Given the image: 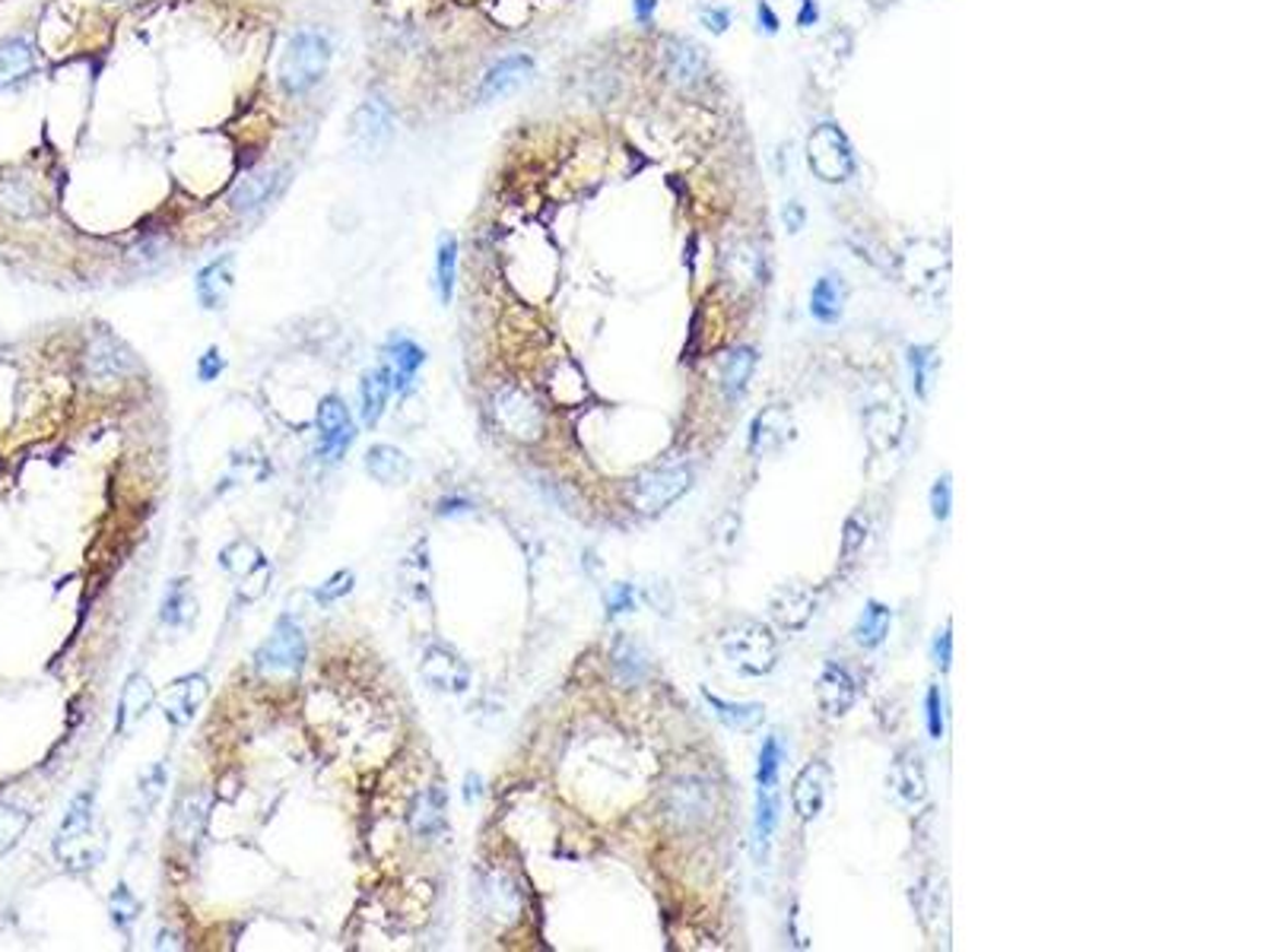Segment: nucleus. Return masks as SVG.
<instances>
[{"mask_svg":"<svg viewBox=\"0 0 1270 952\" xmlns=\"http://www.w3.org/2000/svg\"><path fill=\"white\" fill-rule=\"evenodd\" d=\"M55 854L73 873L93 870L105 857V832L96 825V797L90 790L70 800L64 822L55 835Z\"/></svg>","mask_w":1270,"mask_h":952,"instance_id":"f257e3e1","label":"nucleus"},{"mask_svg":"<svg viewBox=\"0 0 1270 952\" xmlns=\"http://www.w3.org/2000/svg\"><path fill=\"white\" fill-rule=\"evenodd\" d=\"M861 426H865L870 451L890 455L903 442L905 426H908V407H905L903 395L886 381H873L865 391Z\"/></svg>","mask_w":1270,"mask_h":952,"instance_id":"f03ea898","label":"nucleus"},{"mask_svg":"<svg viewBox=\"0 0 1270 952\" xmlns=\"http://www.w3.org/2000/svg\"><path fill=\"white\" fill-rule=\"evenodd\" d=\"M331 64V42L315 30H302L290 38L280 67H277V77H280V86L290 93V96H299L308 93Z\"/></svg>","mask_w":1270,"mask_h":952,"instance_id":"7ed1b4c3","label":"nucleus"},{"mask_svg":"<svg viewBox=\"0 0 1270 952\" xmlns=\"http://www.w3.org/2000/svg\"><path fill=\"white\" fill-rule=\"evenodd\" d=\"M721 651L746 677H769L778 667V638L766 623L743 620L721 632Z\"/></svg>","mask_w":1270,"mask_h":952,"instance_id":"20e7f679","label":"nucleus"},{"mask_svg":"<svg viewBox=\"0 0 1270 952\" xmlns=\"http://www.w3.org/2000/svg\"><path fill=\"white\" fill-rule=\"evenodd\" d=\"M693 490V470L690 467H661L651 473H642L630 486V502L642 515H661L677 498Z\"/></svg>","mask_w":1270,"mask_h":952,"instance_id":"39448f33","label":"nucleus"},{"mask_svg":"<svg viewBox=\"0 0 1270 952\" xmlns=\"http://www.w3.org/2000/svg\"><path fill=\"white\" fill-rule=\"evenodd\" d=\"M308 655V645H305V635H302V625L290 616H280L273 623L270 638L258 648L255 655V667L264 673V677H293L299 673L302 663Z\"/></svg>","mask_w":1270,"mask_h":952,"instance_id":"423d86ee","label":"nucleus"},{"mask_svg":"<svg viewBox=\"0 0 1270 952\" xmlns=\"http://www.w3.org/2000/svg\"><path fill=\"white\" fill-rule=\"evenodd\" d=\"M83 365H86L90 385H96V388H115V385H121V381L134 372L137 360L134 353H131L118 337H111L108 330H99V333L90 340V350H86V356H83Z\"/></svg>","mask_w":1270,"mask_h":952,"instance_id":"0eeeda50","label":"nucleus"},{"mask_svg":"<svg viewBox=\"0 0 1270 952\" xmlns=\"http://www.w3.org/2000/svg\"><path fill=\"white\" fill-rule=\"evenodd\" d=\"M493 413L502 432L518 442H537L543 435V410L521 388H511V385L499 388L493 397Z\"/></svg>","mask_w":1270,"mask_h":952,"instance_id":"6e6552de","label":"nucleus"},{"mask_svg":"<svg viewBox=\"0 0 1270 952\" xmlns=\"http://www.w3.org/2000/svg\"><path fill=\"white\" fill-rule=\"evenodd\" d=\"M220 565L238 581L235 588H238V597H242V600H258L261 593L268 591L270 578H273V568H270V562L264 559V553H261L255 543H248V540H235V543H230V546L220 553Z\"/></svg>","mask_w":1270,"mask_h":952,"instance_id":"1a4fd4ad","label":"nucleus"},{"mask_svg":"<svg viewBox=\"0 0 1270 952\" xmlns=\"http://www.w3.org/2000/svg\"><path fill=\"white\" fill-rule=\"evenodd\" d=\"M807 150H810V153H807L810 168H813L823 181L836 185V181L851 178V172H855V156H851V146H848V140H845V133L838 131L836 125H820L816 131L810 133V146H807Z\"/></svg>","mask_w":1270,"mask_h":952,"instance_id":"9d476101","label":"nucleus"},{"mask_svg":"<svg viewBox=\"0 0 1270 952\" xmlns=\"http://www.w3.org/2000/svg\"><path fill=\"white\" fill-rule=\"evenodd\" d=\"M391 133H395V121H391V108L385 105V99L372 96V99H366L356 111H353L350 140H353V146H356L363 156L381 153V150L391 143Z\"/></svg>","mask_w":1270,"mask_h":952,"instance_id":"9b49d317","label":"nucleus"},{"mask_svg":"<svg viewBox=\"0 0 1270 952\" xmlns=\"http://www.w3.org/2000/svg\"><path fill=\"white\" fill-rule=\"evenodd\" d=\"M356 438L353 416L340 397H325L318 407V455L337 460Z\"/></svg>","mask_w":1270,"mask_h":952,"instance_id":"f8f14e48","label":"nucleus"},{"mask_svg":"<svg viewBox=\"0 0 1270 952\" xmlns=\"http://www.w3.org/2000/svg\"><path fill=\"white\" fill-rule=\"evenodd\" d=\"M665 810H668V820L680 828H696L712 816V794L708 785L699 778H683L668 790V800H665Z\"/></svg>","mask_w":1270,"mask_h":952,"instance_id":"ddd939ff","label":"nucleus"},{"mask_svg":"<svg viewBox=\"0 0 1270 952\" xmlns=\"http://www.w3.org/2000/svg\"><path fill=\"white\" fill-rule=\"evenodd\" d=\"M890 790L905 810H918L928 803V772L918 750H899L890 765Z\"/></svg>","mask_w":1270,"mask_h":952,"instance_id":"4468645a","label":"nucleus"},{"mask_svg":"<svg viewBox=\"0 0 1270 952\" xmlns=\"http://www.w3.org/2000/svg\"><path fill=\"white\" fill-rule=\"evenodd\" d=\"M903 277L915 293H937L946 280L943 251L928 242H915L903 255Z\"/></svg>","mask_w":1270,"mask_h":952,"instance_id":"2eb2a0df","label":"nucleus"},{"mask_svg":"<svg viewBox=\"0 0 1270 952\" xmlns=\"http://www.w3.org/2000/svg\"><path fill=\"white\" fill-rule=\"evenodd\" d=\"M826 794H830V765L826 762H807L795 785H791V807L798 813V820L813 822L823 807H826Z\"/></svg>","mask_w":1270,"mask_h":952,"instance_id":"dca6fc26","label":"nucleus"},{"mask_svg":"<svg viewBox=\"0 0 1270 952\" xmlns=\"http://www.w3.org/2000/svg\"><path fill=\"white\" fill-rule=\"evenodd\" d=\"M816 702H820V708H823V715L830 718V721H836V718H845L851 708H855V702H858V683H855V677L842 667V663H826L823 667V673H820V683H816Z\"/></svg>","mask_w":1270,"mask_h":952,"instance_id":"f3484780","label":"nucleus"},{"mask_svg":"<svg viewBox=\"0 0 1270 952\" xmlns=\"http://www.w3.org/2000/svg\"><path fill=\"white\" fill-rule=\"evenodd\" d=\"M420 677L438 692H465L470 686V670L451 648L433 645L420 660Z\"/></svg>","mask_w":1270,"mask_h":952,"instance_id":"a211bd4d","label":"nucleus"},{"mask_svg":"<svg viewBox=\"0 0 1270 952\" xmlns=\"http://www.w3.org/2000/svg\"><path fill=\"white\" fill-rule=\"evenodd\" d=\"M791 432H795V423H791L788 407H778V403L766 407L750 426V451L756 458H772L791 442Z\"/></svg>","mask_w":1270,"mask_h":952,"instance_id":"6ab92c4d","label":"nucleus"},{"mask_svg":"<svg viewBox=\"0 0 1270 952\" xmlns=\"http://www.w3.org/2000/svg\"><path fill=\"white\" fill-rule=\"evenodd\" d=\"M534 77V61L528 55H511V58H502L499 64H493L486 70L480 90H477V99L493 102L511 96L515 90H521L528 80Z\"/></svg>","mask_w":1270,"mask_h":952,"instance_id":"aec40b11","label":"nucleus"},{"mask_svg":"<svg viewBox=\"0 0 1270 952\" xmlns=\"http://www.w3.org/2000/svg\"><path fill=\"white\" fill-rule=\"evenodd\" d=\"M210 695V683L201 673H188L181 680H175L168 686L166 698H163V712H166V721L175 727H185V724L195 721V715L201 712V705Z\"/></svg>","mask_w":1270,"mask_h":952,"instance_id":"412c9836","label":"nucleus"},{"mask_svg":"<svg viewBox=\"0 0 1270 952\" xmlns=\"http://www.w3.org/2000/svg\"><path fill=\"white\" fill-rule=\"evenodd\" d=\"M423 362H426V350L416 346L410 337H391L388 346L381 350V365H385V372L391 378V388L398 395H403L413 385V378L423 368Z\"/></svg>","mask_w":1270,"mask_h":952,"instance_id":"4be33fe9","label":"nucleus"},{"mask_svg":"<svg viewBox=\"0 0 1270 952\" xmlns=\"http://www.w3.org/2000/svg\"><path fill=\"white\" fill-rule=\"evenodd\" d=\"M280 188H283V172H270V168H264V172H251V175H245V178L233 188L230 207H233L238 216H251V213L264 210Z\"/></svg>","mask_w":1270,"mask_h":952,"instance_id":"5701e85b","label":"nucleus"},{"mask_svg":"<svg viewBox=\"0 0 1270 952\" xmlns=\"http://www.w3.org/2000/svg\"><path fill=\"white\" fill-rule=\"evenodd\" d=\"M233 286H235V258L233 255H223V258H216V261L207 263L201 273H198V283H195L198 298H201V305L207 308V312H220V308H226V302H230V296H233Z\"/></svg>","mask_w":1270,"mask_h":952,"instance_id":"b1692460","label":"nucleus"},{"mask_svg":"<svg viewBox=\"0 0 1270 952\" xmlns=\"http://www.w3.org/2000/svg\"><path fill=\"white\" fill-rule=\"evenodd\" d=\"M813 610H816L813 593L803 591L798 585L778 588L769 600L772 620L781 625L785 632H801V628H807V623L813 620Z\"/></svg>","mask_w":1270,"mask_h":952,"instance_id":"393cba45","label":"nucleus"},{"mask_svg":"<svg viewBox=\"0 0 1270 952\" xmlns=\"http://www.w3.org/2000/svg\"><path fill=\"white\" fill-rule=\"evenodd\" d=\"M665 64H668V77L677 86H699L708 73V61L705 55L693 45V42H683V38H670L668 48H665Z\"/></svg>","mask_w":1270,"mask_h":952,"instance_id":"a878e982","label":"nucleus"},{"mask_svg":"<svg viewBox=\"0 0 1270 952\" xmlns=\"http://www.w3.org/2000/svg\"><path fill=\"white\" fill-rule=\"evenodd\" d=\"M207 813H210V797L203 790H185L178 800H175V810H172V835L181 842V845H195L203 835V825H207Z\"/></svg>","mask_w":1270,"mask_h":952,"instance_id":"bb28decb","label":"nucleus"},{"mask_svg":"<svg viewBox=\"0 0 1270 952\" xmlns=\"http://www.w3.org/2000/svg\"><path fill=\"white\" fill-rule=\"evenodd\" d=\"M721 270H725V280L734 286L737 293H750V290H756L763 283V258H760L756 245H750V242L731 245L725 261H721Z\"/></svg>","mask_w":1270,"mask_h":952,"instance_id":"cd10ccee","label":"nucleus"},{"mask_svg":"<svg viewBox=\"0 0 1270 952\" xmlns=\"http://www.w3.org/2000/svg\"><path fill=\"white\" fill-rule=\"evenodd\" d=\"M153 702H156V692L150 686V680H146L143 673L128 677V683H125V690H121V698H118L115 730H118V733H128V730L153 708Z\"/></svg>","mask_w":1270,"mask_h":952,"instance_id":"c85d7f7f","label":"nucleus"},{"mask_svg":"<svg viewBox=\"0 0 1270 952\" xmlns=\"http://www.w3.org/2000/svg\"><path fill=\"white\" fill-rule=\"evenodd\" d=\"M366 470L378 480V483L398 486V483H407V480H410L413 463H410V458L403 455L401 448H395V445H372L366 451Z\"/></svg>","mask_w":1270,"mask_h":952,"instance_id":"c756f323","label":"nucleus"},{"mask_svg":"<svg viewBox=\"0 0 1270 952\" xmlns=\"http://www.w3.org/2000/svg\"><path fill=\"white\" fill-rule=\"evenodd\" d=\"M445 807H448V800H445V790L442 788L423 790V794L416 797V803H413V813H410V825H413V832H416V835H423V838H435V835H442V832H445V825H448Z\"/></svg>","mask_w":1270,"mask_h":952,"instance_id":"7c9ffc66","label":"nucleus"},{"mask_svg":"<svg viewBox=\"0 0 1270 952\" xmlns=\"http://www.w3.org/2000/svg\"><path fill=\"white\" fill-rule=\"evenodd\" d=\"M753 368H756V350L753 346H737V350H731L725 356V362H721V391H725L728 400H737L746 391V385L753 378Z\"/></svg>","mask_w":1270,"mask_h":952,"instance_id":"2f4dec72","label":"nucleus"},{"mask_svg":"<svg viewBox=\"0 0 1270 952\" xmlns=\"http://www.w3.org/2000/svg\"><path fill=\"white\" fill-rule=\"evenodd\" d=\"M890 623H893V610L886 607V603H880V600H868V607H865V613H861V620L855 623V645L858 648H880L883 642H886V635H890Z\"/></svg>","mask_w":1270,"mask_h":952,"instance_id":"473e14b6","label":"nucleus"},{"mask_svg":"<svg viewBox=\"0 0 1270 952\" xmlns=\"http://www.w3.org/2000/svg\"><path fill=\"white\" fill-rule=\"evenodd\" d=\"M391 391H395V388H391V378H388L385 365H375V368H368L366 375H363L360 400H363V423H366V426H375V423L381 420L385 403H388V395H391Z\"/></svg>","mask_w":1270,"mask_h":952,"instance_id":"72a5a7b5","label":"nucleus"},{"mask_svg":"<svg viewBox=\"0 0 1270 952\" xmlns=\"http://www.w3.org/2000/svg\"><path fill=\"white\" fill-rule=\"evenodd\" d=\"M33 70V45L23 35H13L0 42V90L13 86Z\"/></svg>","mask_w":1270,"mask_h":952,"instance_id":"f704fd0d","label":"nucleus"},{"mask_svg":"<svg viewBox=\"0 0 1270 952\" xmlns=\"http://www.w3.org/2000/svg\"><path fill=\"white\" fill-rule=\"evenodd\" d=\"M778 813H781L778 785L775 788H756V825H753V835H756L760 857H766V851H769V842L772 835H775V825H778Z\"/></svg>","mask_w":1270,"mask_h":952,"instance_id":"c9c22d12","label":"nucleus"},{"mask_svg":"<svg viewBox=\"0 0 1270 952\" xmlns=\"http://www.w3.org/2000/svg\"><path fill=\"white\" fill-rule=\"evenodd\" d=\"M195 610H198V603L191 597L188 581L185 578L168 581L166 593H163V607H160V620L166 625H188L195 620Z\"/></svg>","mask_w":1270,"mask_h":952,"instance_id":"e433bc0d","label":"nucleus"},{"mask_svg":"<svg viewBox=\"0 0 1270 952\" xmlns=\"http://www.w3.org/2000/svg\"><path fill=\"white\" fill-rule=\"evenodd\" d=\"M842 298H845V290L836 277H820L813 293H810V315L823 325H836L842 318Z\"/></svg>","mask_w":1270,"mask_h":952,"instance_id":"4c0bfd02","label":"nucleus"},{"mask_svg":"<svg viewBox=\"0 0 1270 952\" xmlns=\"http://www.w3.org/2000/svg\"><path fill=\"white\" fill-rule=\"evenodd\" d=\"M613 670H616V677H620L626 686H638V683H645L651 663H648V655H645L635 642L620 638L616 648H613Z\"/></svg>","mask_w":1270,"mask_h":952,"instance_id":"58836bf2","label":"nucleus"},{"mask_svg":"<svg viewBox=\"0 0 1270 952\" xmlns=\"http://www.w3.org/2000/svg\"><path fill=\"white\" fill-rule=\"evenodd\" d=\"M455 277H458V238L442 235L438 251H435V286H438L442 305H448L455 296Z\"/></svg>","mask_w":1270,"mask_h":952,"instance_id":"ea45409f","label":"nucleus"},{"mask_svg":"<svg viewBox=\"0 0 1270 952\" xmlns=\"http://www.w3.org/2000/svg\"><path fill=\"white\" fill-rule=\"evenodd\" d=\"M705 702L715 708V715H718V721L728 724L731 730H753L756 724L763 721V705H737V702H725V698H718L715 692L703 690Z\"/></svg>","mask_w":1270,"mask_h":952,"instance_id":"a19ab883","label":"nucleus"},{"mask_svg":"<svg viewBox=\"0 0 1270 952\" xmlns=\"http://www.w3.org/2000/svg\"><path fill=\"white\" fill-rule=\"evenodd\" d=\"M912 902H915V912H918L921 924L934 927L937 915L943 912V889H940V880H937L934 873L918 880V886L912 892Z\"/></svg>","mask_w":1270,"mask_h":952,"instance_id":"79ce46f5","label":"nucleus"},{"mask_svg":"<svg viewBox=\"0 0 1270 952\" xmlns=\"http://www.w3.org/2000/svg\"><path fill=\"white\" fill-rule=\"evenodd\" d=\"M0 207L13 216H33L38 210V198L23 178H10L0 185Z\"/></svg>","mask_w":1270,"mask_h":952,"instance_id":"37998d69","label":"nucleus"},{"mask_svg":"<svg viewBox=\"0 0 1270 952\" xmlns=\"http://www.w3.org/2000/svg\"><path fill=\"white\" fill-rule=\"evenodd\" d=\"M781 759H785V747H781V737L769 733L763 740V750H760V765H756V788H775L778 785V768H781Z\"/></svg>","mask_w":1270,"mask_h":952,"instance_id":"c03bdc74","label":"nucleus"},{"mask_svg":"<svg viewBox=\"0 0 1270 952\" xmlns=\"http://www.w3.org/2000/svg\"><path fill=\"white\" fill-rule=\"evenodd\" d=\"M934 368H937L934 346H912V350H908V372H912V381H915V395L921 397V400H928V388H931Z\"/></svg>","mask_w":1270,"mask_h":952,"instance_id":"a18cd8bd","label":"nucleus"},{"mask_svg":"<svg viewBox=\"0 0 1270 952\" xmlns=\"http://www.w3.org/2000/svg\"><path fill=\"white\" fill-rule=\"evenodd\" d=\"M108 912H111V924L121 933H131L137 915H140V902H137V895L131 889L125 886V883H118L115 892H111V898H108Z\"/></svg>","mask_w":1270,"mask_h":952,"instance_id":"49530a36","label":"nucleus"},{"mask_svg":"<svg viewBox=\"0 0 1270 952\" xmlns=\"http://www.w3.org/2000/svg\"><path fill=\"white\" fill-rule=\"evenodd\" d=\"M30 828V813L13 807V803H0V854H7Z\"/></svg>","mask_w":1270,"mask_h":952,"instance_id":"de8ad7c7","label":"nucleus"},{"mask_svg":"<svg viewBox=\"0 0 1270 952\" xmlns=\"http://www.w3.org/2000/svg\"><path fill=\"white\" fill-rule=\"evenodd\" d=\"M353 581H356V578H353V572H350V568H346V572H337V575H331V578H328L321 588H315V591H311V597H315L318 603H325V607H328V603H337L340 597H346V593L353 591Z\"/></svg>","mask_w":1270,"mask_h":952,"instance_id":"09e8293b","label":"nucleus"},{"mask_svg":"<svg viewBox=\"0 0 1270 952\" xmlns=\"http://www.w3.org/2000/svg\"><path fill=\"white\" fill-rule=\"evenodd\" d=\"M931 512H934L937 521H946L950 512H953V480H950V473L937 477V483L931 486Z\"/></svg>","mask_w":1270,"mask_h":952,"instance_id":"8fccbe9b","label":"nucleus"},{"mask_svg":"<svg viewBox=\"0 0 1270 952\" xmlns=\"http://www.w3.org/2000/svg\"><path fill=\"white\" fill-rule=\"evenodd\" d=\"M865 540H868V525L861 521V515H851L845 521V533H842V556H855L865 546Z\"/></svg>","mask_w":1270,"mask_h":952,"instance_id":"3c124183","label":"nucleus"},{"mask_svg":"<svg viewBox=\"0 0 1270 952\" xmlns=\"http://www.w3.org/2000/svg\"><path fill=\"white\" fill-rule=\"evenodd\" d=\"M928 730H931V740H943V730H946V724H943V695H940V686H931L928 690Z\"/></svg>","mask_w":1270,"mask_h":952,"instance_id":"603ef678","label":"nucleus"},{"mask_svg":"<svg viewBox=\"0 0 1270 952\" xmlns=\"http://www.w3.org/2000/svg\"><path fill=\"white\" fill-rule=\"evenodd\" d=\"M635 610V588L633 585H613L607 593V613L610 616H620V613H630Z\"/></svg>","mask_w":1270,"mask_h":952,"instance_id":"864d4df0","label":"nucleus"},{"mask_svg":"<svg viewBox=\"0 0 1270 952\" xmlns=\"http://www.w3.org/2000/svg\"><path fill=\"white\" fill-rule=\"evenodd\" d=\"M934 663L946 673L950 663H953V635H950V623L943 625L934 635Z\"/></svg>","mask_w":1270,"mask_h":952,"instance_id":"5fc2aeb1","label":"nucleus"},{"mask_svg":"<svg viewBox=\"0 0 1270 952\" xmlns=\"http://www.w3.org/2000/svg\"><path fill=\"white\" fill-rule=\"evenodd\" d=\"M223 368H226V360L220 356V350H207L201 362H198V378L201 381H213V378H220Z\"/></svg>","mask_w":1270,"mask_h":952,"instance_id":"6e6d98bb","label":"nucleus"},{"mask_svg":"<svg viewBox=\"0 0 1270 952\" xmlns=\"http://www.w3.org/2000/svg\"><path fill=\"white\" fill-rule=\"evenodd\" d=\"M163 781H166V772H163V765H153V772L140 781V788H146V810L160 800V794H163Z\"/></svg>","mask_w":1270,"mask_h":952,"instance_id":"4d7b16f0","label":"nucleus"},{"mask_svg":"<svg viewBox=\"0 0 1270 952\" xmlns=\"http://www.w3.org/2000/svg\"><path fill=\"white\" fill-rule=\"evenodd\" d=\"M703 23H705V30H712V33H725V30H728V23H731V16H728V10H718V7H712V10H703Z\"/></svg>","mask_w":1270,"mask_h":952,"instance_id":"13d9d810","label":"nucleus"},{"mask_svg":"<svg viewBox=\"0 0 1270 952\" xmlns=\"http://www.w3.org/2000/svg\"><path fill=\"white\" fill-rule=\"evenodd\" d=\"M655 7H658V0H633L635 20L648 26V23H651V16H655Z\"/></svg>","mask_w":1270,"mask_h":952,"instance_id":"bf43d9fd","label":"nucleus"},{"mask_svg":"<svg viewBox=\"0 0 1270 952\" xmlns=\"http://www.w3.org/2000/svg\"><path fill=\"white\" fill-rule=\"evenodd\" d=\"M470 508H473V505L465 502V498H442V505H438L442 515H461V512H470Z\"/></svg>","mask_w":1270,"mask_h":952,"instance_id":"052dcab7","label":"nucleus"},{"mask_svg":"<svg viewBox=\"0 0 1270 952\" xmlns=\"http://www.w3.org/2000/svg\"><path fill=\"white\" fill-rule=\"evenodd\" d=\"M785 223H788V226H791V232H798V230H801V223H803V213H801V207H798V203H791V207H788V210H785Z\"/></svg>","mask_w":1270,"mask_h":952,"instance_id":"680f3d73","label":"nucleus"},{"mask_svg":"<svg viewBox=\"0 0 1270 952\" xmlns=\"http://www.w3.org/2000/svg\"><path fill=\"white\" fill-rule=\"evenodd\" d=\"M760 23H766V33H775V30H778V20H775L769 3H760Z\"/></svg>","mask_w":1270,"mask_h":952,"instance_id":"e2e57ef3","label":"nucleus"},{"mask_svg":"<svg viewBox=\"0 0 1270 952\" xmlns=\"http://www.w3.org/2000/svg\"><path fill=\"white\" fill-rule=\"evenodd\" d=\"M480 794V778L477 775H468V800L470 797H477Z\"/></svg>","mask_w":1270,"mask_h":952,"instance_id":"0e129e2a","label":"nucleus"}]
</instances>
